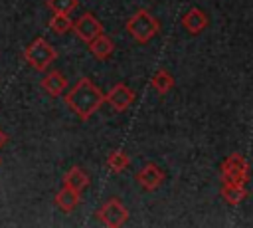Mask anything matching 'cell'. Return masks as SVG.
Here are the masks:
<instances>
[{
  "label": "cell",
  "mask_w": 253,
  "mask_h": 228,
  "mask_svg": "<svg viewBox=\"0 0 253 228\" xmlns=\"http://www.w3.org/2000/svg\"><path fill=\"white\" fill-rule=\"evenodd\" d=\"M221 196H223L229 204H239V202L247 196L245 184H227V182H223V186H221Z\"/></svg>",
  "instance_id": "cell-15"
},
{
  "label": "cell",
  "mask_w": 253,
  "mask_h": 228,
  "mask_svg": "<svg viewBox=\"0 0 253 228\" xmlns=\"http://www.w3.org/2000/svg\"><path fill=\"white\" fill-rule=\"evenodd\" d=\"M24 59L36 69V71H45L55 59L57 52L55 48L43 40V38H34L26 48H24Z\"/></svg>",
  "instance_id": "cell-2"
},
{
  "label": "cell",
  "mask_w": 253,
  "mask_h": 228,
  "mask_svg": "<svg viewBox=\"0 0 253 228\" xmlns=\"http://www.w3.org/2000/svg\"><path fill=\"white\" fill-rule=\"evenodd\" d=\"M71 30L77 34L79 40H83L85 44H89V42L95 40L99 34H103V24H101L91 12H85V14H81V16L73 22Z\"/></svg>",
  "instance_id": "cell-6"
},
{
  "label": "cell",
  "mask_w": 253,
  "mask_h": 228,
  "mask_svg": "<svg viewBox=\"0 0 253 228\" xmlns=\"http://www.w3.org/2000/svg\"><path fill=\"white\" fill-rule=\"evenodd\" d=\"M42 87L45 89L47 95H51V97H59V95H63V91H65V87H67V77H65L61 71L53 69V71H49V73L43 75V79H42Z\"/></svg>",
  "instance_id": "cell-9"
},
{
  "label": "cell",
  "mask_w": 253,
  "mask_h": 228,
  "mask_svg": "<svg viewBox=\"0 0 253 228\" xmlns=\"http://www.w3.org/2000/svg\"><path fill=\"white\" fill-rule=\"evenodd\" d=\"M247 172H249V167L241 153H231L221 163V180L227 184H245Z\"/></svg>",
  "instance_id": "cell-4"
},
{
  "label": "cell",
  "mask_w": 253,
  "mask_h": 228,
  "mask_svg": "<svg viewBox=\"0 0 253 228\" xmlns=\"http://www.w3.org/2000/svg\"><path fill=\"white\" fill-rule=\"evenodd\" d=\"M97 216H99V220H101L105 226L117 228V226H123V224L126 222V218H128V210L121 204L119 198H111V200H107V202L99 208Z\"/></svg>",
  "instance_id": "cell-5"
},
{
  "label": "cell",
  "mask_w": 253,
  "mask_h": 228,
  "mask_svg": "<svg viewBox=\"0 0 253 228\" xmlns=\"http://www.w3.org/2000/svg\"><path fill=\"white\" fill-rule=\"evenodd\" d=\"M89 52H91V56L95 57V59H107V57H111V54H113V50H115V44H113V40L109 38V36H105V34H99L95 40H91L89 44Z\"/></svg>",
  "instance_id": "cell-10"
},
{
  "label": "cell",
  "mask_w": 253,
  "mask_h": 228,
  "mask_svg": "<svg viewBox=\"0 0 253 228\" xmlns=\"http://www.w3.org/2000/svg\"><path fill=\"white\" fill-rule=\"evenodd\" d=\"M77 4L79 0H45V6L51 10V14H71Z\"/></svg>",
  "instance_id": "cell-18"
},
{
  "label": "cell",
  "mask_w": 253,
  "mask_h": 228,
  "mask_svg": "<svg viewBox=\"0 0 253 228\" xmlns=\"http://www.w3.org/2000/svg\"><path fill=\"white\" fill-rule=\"evenodd\" d=\"M63 184L77 190L81 194V190H85L89 186V174L81 169V167H71L65 174H63Z\"/></svg>",
  "instance_id": "cell-12"
},
{
  "label": "cell",
  "mask_w": 253,
  "mask_h": 228,
  "mask_svg": "<svg viewBox=\"0 0 253 228\" xmlns=\"http://www.w3.org/2000/svg\"><path fill=\"white\" fill-rule=\"evenodd\" d=\"M164 180V172L154 165V163H148L144 165L138 172H136V182L144 188V190H154L162 184Z\"/></svg>",
  "instance_id": "cell-8"
},
{
  "label": "cell",
  "mask_w": 253,
  "mask_h": 228,
  "mask_svg": "<svg viewBox=\"0 0 253 228\" xmlns=\"http://www.w3.org/2000/svg\"><path fill=\"white\" fill-rule=\"evenodd\" d=\"M126 30H128V34H130L136 42L146 44V42L160 30V24H158V20H156L150 12L138 10V12L126 22Z\"/></svg>",
  "instance_id": "cell-3"
},
{
  "label": "cell",
  "mask_w": 253,
  "mask_h": 228,
  "mask_svg": "<svg viewBox=\"0 0 253 228\" xmlns=\"http://www.w3.org/2000/svg\"><path fill=\"white\" fill-rule=\"evenodd\" d=\"M182 26L190 32V34H200L206 26H208V18L200 8H190L184 18H182Z\"/></svg>",
  "instance_id": "cell-11"
},
{
  "label": "cell",
  "mask_w": 253,
  "mask_h": 228,
  "mask_svg": "<svg viewBox=\"0 0 253 228\" xmlns=\"http://www.w3.org/2000/svg\"><path fill=\"white\" fill-rule=\"evenodd\" d=\"M150 85L154 87L156 93L164 95V93H168V91L174 87V77H172L166 69H158V71H154V75H152V79H150Z\"/></svg>",
  "instance_id": "cell-14"
},
{
  "label": "cell",
  "mask_w": 253,
  "mask_h": 228,
  "mask_svg": "<svg viewBox=\"0 0 253 228\" xmlns=\"http://www.w3.org/2000/svg\"><path fill=\"white\" fill-rule=\"evenodd\" d=\"M73 26V20L69 18V14H53L49 18V30L55 34H67Z\"/></svg>",
  "instance_id": "cell-17"
},
{
  "label": "cell",
  "mask_w": 253,
  "mask_h": 228,
  "mask_svg": "<svg viewBox=\"0 0 253 228\" xmlns=\"http://www.w3.org/2000/svg\"><path fill=\"white\" fill-rule=\"evenodd\" d=\"M6 143H8V135H6V133H4L2 129H0V149H2V147H4Z\"/></svg>",
  "instance_id": "cell-19"
},
{
  "label": "cell",
  "mask_w": 253,
  "mask_h": 228,
  "mask_svg": "<svg viewBox=\"0 0 253 228\" xmlns=\"http://www.w3.org/2000/svg\"><path fill=\"white\" fill-rule=\"evenodd\" d=\"M79 192L77 190H73V188H69V186H65L63 184V188L55 194V198H53V202H55V206L57 208H61L63 212H71V210H75L77 208V204H79Z\"/></svg>",
  "instance_id": "cell-13"
},
{
  "label": "cell",
  "mask_w": 253,
  "mask_h": 228,
  "mask_svg": "<svg viewBox=\"0 0 253 228\" xmlns=\"http://www.w3.org/2000/svg\"><path fill=\"white\" fill-rule=\"evenodd\" d=\"M65 103L67 107L83 121H87L103 103H105V95L103 91L89 79V77H81L67 93H65Z\"/></svg>",
  "instance_id": "cell-1"
},
{
  "label": "cell",
  "mask_w": 253,
  "mask_h": 228,
  "mask_svg": "<svg viewBox=\"0 0 253 228\" xmlns=\"http://www.w3.org/2000/svg\"><path fill=\"white\" fill-rule=\"evenodd\" d=\"M105 101L119 113L126 111L130 107V103L134 101V91L130 87H126L125 83H117L111 87V91L105 95Z\"/></svg>",
  "instance_id": "cell-7"
},
{
  "label": "cell",
  "mask_w": 253,
  "mask_h": 228,
  "mask_svg": "<svg viewBox=\"0 0 253 228\" xmlns=\"http://www.w3.org/2000/svg\"><path fill=\"white\" fill-rule=\"evenodd\" d=\"M128 163H130L128 155L123 153V151H113V153L107 157V167H109L111 172H121V171H125V169L128 167Z\"/></svg>",
  "instance_id": "cell-16"
}]
</instances>
